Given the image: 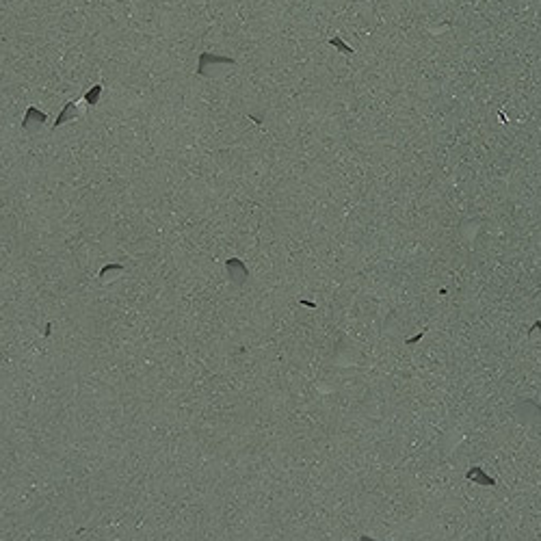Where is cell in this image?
I'll use <instances>...</instances> for the list:
<instances>
[{
  "mask_svg": "<svg viewBox=\"0 0 541 541\" xmlns=\"http://www.w3.org/2000/svg\"><path fill=\"white\" fill-rule=\"evenodd\" d=\"M100 93H102V87H100V85L91 87V91L85 93V100L91 104V106H98V102H100Z\"/></svg>",
  "mask_w": 541,
  "mask_h": 541,
  "instance_id": "cell-4",
  "label": "cell"
},
{
  "mask_svg": "<svg viewBox=\"0 0 541 541\" xmlns=\"http://www.w3.org/2000/svg\"><path fill=\"white\" fill-rule=\"evenodd\" d=\"M44 121H46V115H44V113H39L35 106H30L28 113H26V119L22 121V126H24L26 130H35V128H39Z\"/></svg>",
  "mask_w": 541,
  "mask_h": 541,
  "instance_id": "cell-1",
  "label": "cell"
},
{
  "mask_svg": "<svg viewBox=\"0 0 541 541\" xmlns=\"http://www.w3.org/2000/svg\"><path fill=\"white\" fill-rule=\"evenodd\" d=\"M69 117H76V102H69L67 106H65V111L61 113V115L57 117V121H55V128L57 126H61V123H65Z\"/></svg>",
  "mask_w": 541,
  "mask_h": 541,
  "instance_id": "cell-2",
  "label": "cell"
},
{
  "mask_svg": "<svg viewBox=\"0 0 541 541\" xmlns=\"http://www.w3.org/2000/svg\"><path fill=\"white\" fill-rule=\"evenodd\" d=\"M206 63H230V65H232L234 61H232V59H227V57H214V55L210 57L208 52H204L202 59H200V67H204Z\"/></svg>",
  "mask_w": 541,
  "mask_h": 541,
  "instance_id": "cell-3",
  "label": "cell"
}]
</instances>
